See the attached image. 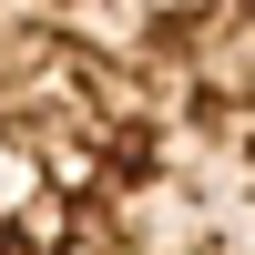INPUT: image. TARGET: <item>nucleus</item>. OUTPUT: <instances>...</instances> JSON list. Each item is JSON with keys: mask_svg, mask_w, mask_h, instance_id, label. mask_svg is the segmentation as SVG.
Returning a JSON list of instances; mask_svg holds the SVG:
<instances>
[{"mask_svg": "<svg viewBox=\"0 0 255 255\" xmlns=\"http://www.w3.org/2000/svg\"><path fill=\"white\" fill-rule=\"evenodd\" d=\"M0 255H255V0H0Z\"/></svg>", "mask_w": 255, "mask_h": 255, "instance_id": "nucleus-1", "label": "nucleus"}]
</instances>
